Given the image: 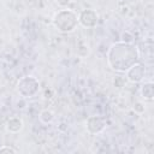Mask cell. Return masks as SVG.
<instances>
[{
	"label": "cell",
	"instance_id": "cell-5",
	"mask_svg": "<svg viewBox=\"0 0 154 154\" xmlns=\"http://www.w3.org/2000/svg\"><path fill=\"white\" fill-rule=\"evenodd\" d=\"M105 128H106V120L101 116H90L85 120V129L91 135L102 132Z\"/></svg>",
	"mask_w": 154,
	"mask_h": 154
},
{
	"label": "cell",
	"instance_id": "cell-11",
	"mask_svg": "<svg viewBox=\"0 0 154 154\" xmlns=\"http://www.w3.org/2000/svg\"><path fill=\"white\" fill-rule=\"evenodd\" d=\"M132 109H134L136 113H138V114H142V113H144V111H146V107H144V103H143V102H141V101H137V102H135V103H134V106H132Z\"/></svg>",
	"mask_w": 154,
	"mask_h": 154
},
{
	"label": "cell",
	"instance_id": "cell-8",
	"mask_svg": "<svg viewBox=\"0 0 154 154\" xmlns=\"http://www.w3.org/2000/svg\"><path fill=\"white\" fill-rule=\"evenodd\" d=\"M141 96L147 101H152L154 99V84L153 82H144L141 87Z\"/></svg>",
	"mask_w": 154,
	"mask_h": 154
},
{
	"label": "cell",
	"instance_id": "cell-3",
	"mask_svg": "<svg viewBox=\"0 0 154 154\" xmlns=\"http://www.w3.org/2000/svg\"><path fill=\"white\" fill-rule=\"evenodd\" d=\"M16 89L22 97H25V99L32 97L40 90V82L34 76H25L18 81Z\"/></svg>",
	"mask_w": 154,
	"mask_h": 154
},
{
	"label": "cell",
	"instance_id": "cell-2",
	"mask_svg": "<svg viewBox=\"0 0 154 154\" xmlns=\"http://www.w3.org/2000/svg\"><path fill=\"white\" fill-rule=\"evenodd\" d=\"M54 28L60 32H71L78 24V16L72 10H61L52 19Z\"/></svg>",
	"mask_w": 154,
	"mask_h": 154
},
{
	"label": "cell",
	"instance_id": "cell-4",
	"mask_svg": "<svg viewBox=\"0 0 154 154\" xmlns=\"http://www.w3.org/2000/svg\"><path fill=\"white\" fill-rule=\"evenodd\" d=\"M146 75V66L143 64H141L140 61L134 64L131 67H129L125 71V78L126 81L131 82V83H140L143 81Z\"/></svg>",
	"mask_w": 154,
	"mask_h": 154
},
{
	"label": "cell",
	"instance_id": "cell-1",
	"mask_svg": "<svg viewBox=\"0 0 154 154\" xmlns=\"http://www.w3.org/2000/svg\"><path fill=\"white\" fill-rule=\"evenodd\" d=\"M140 61L137 46L128 42H114L107 52V64L117 72H125L134 64Z\"/></svg>",
	"mask_w": 154,
	"mask_h": 154
},
{
	"label": "cell",
	"instance_id": "cell-7",
	"mask_svg": "<svg viewBox=\"0 0 154 154\" xmlns=\"http://www.w3.org/2000/svg\"><path fill=\"white\" fill-rule=\"evenodd\" d=\"M23 120L19 117H11L7 122H6V131L11 132V134H18L19 131H22L23 129Z\"/></svg>",
	"mask_w": 154,
	"mask_h": 154
},
{
	"label": "cell",
	"instance_id": "cell-12",
	"mask_svg": "<svg viewBox=\"0 0 154 154\" xmlns=\"http://www.w3.org/2000/svg\"><path fill=\"white\" fill-rule=\"evenodd\" d=\"M122 41L123 42H128V43H132L134 42V35L129 31H123L122 32Z\"/></svg>",
	"mask_w": 154,
	"mask_h": 154
},
{
	"label": "cell",
	"instance_id": "cell-10",
	"mask_svg": "<svg viewBox=\"0 0 154 154\" xmlns=\"http://www.w3.org/2000/svg\"><path fill=\"white\" fill-rule=\"evenodd\" d=\"M112 83H113L114 87H117V88H122V87L125 85V83H126V78L123 77V76H116V77L113 78Z\"/></svg>",
	"mask_w": 154,
	"mask_h": 154
},
{
	"label": "cell",
	"instance_id": "cell-9",
	"mask_svg": "<svg viewBox=\"0 0 154 154\" xmlns=\"http://www.w3.org/2000/svg\"><path fill=\"white\" fill-rule=\"evenodd\" d=\"M38 118H40V122L41 123H43V124H51L54 120V113L51 109H43V111L40 112Z\"/></svg>",
	"mask_w": 154,
	"mask_h": 154
},
{
	"label": "cell",
	"instance_id": "cell-13",
	"mask_svg": "<svg viewBox=\"0 0 154 154\" xmlns=\"http://www.w3.org/2000/svg\"><path fill=\"white\" fill-rule=\"evenodd\" d=\"M18 149L11 147V146H2L0 147V153H17Z\"/></svg>",
	"mask_w": 154,
	"mask_h": 154
},
{
	"label": "cell",
	"instance_id": "cell-6",
	"mask_svg": "<svg viewBox=\"0 0 154 154\" xmlns=\"http://www.w3.org/2000/svg\"><path fill=\"white\" fill-rule=\"evenodd\" d=\"M99 16L94 10H83L78 14V23L84 28H94L97 25Z\"/></svg>",
	"mask_w": 154,
	"mask_h": 154
},
{
	"label": "cell",
	"instance_id": "cell-14",
	"mask_svg": "<svg viewBox=\"0 0 154 154\" xmlns=\"http://www.w3.org/2000/svg\"><path fill=\"white\" fill-rule=\"evenodd\" d=\"M55 2H57L59 6H67V5L71 2V0H55Z\"/></svg>",
	"mask_w": 154,
	"mask_h": 154
}]
</instances>
